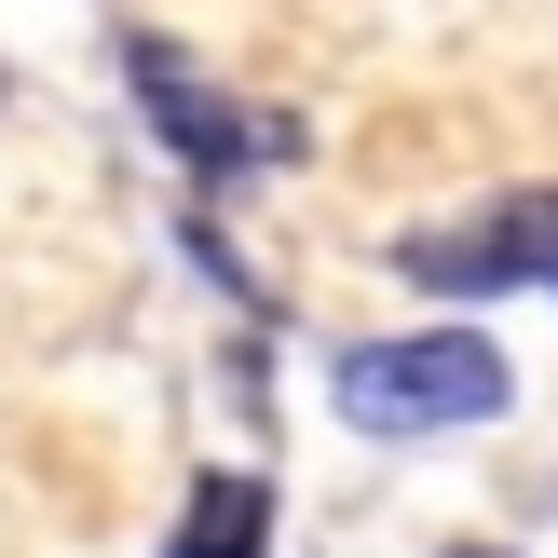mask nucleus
I'll use <instances>...</instances> for the list:
<instances>
[{
    "label": "nucleus",
    "instance_id": "1",
    "mask_svg": "<svg viewBox=\"0 0 558 558\" xmlns=\"http://www.w3.org/2000/svg\"><path fill=\"white\" fill-rule=\"evenodd\" d=\"M518 368L477 341V327H409V341H354L327 368V409L354 436H463V423H505Z\"/></svg>",
    "mask_w": 558,
    "mask_h": 558
},
{
    "label": "nucleus",
    "instance_id": "2",
    "mask_svg": "<svg viewBox=\"0 0 558 558\" xmlns=\"http://www.w3.org/2000/svg\"><path fill=\"white\" fill-rule=\"evenodd\" d=\"M123 82H136V109H150V136L178 150L191 191H232V178H259V163H272V123H245V109L218 96L178 41H150V27H136V41H123Z\"/></svg>",
    "mask_w": 558,
    "mask_h": 558
},
{
    "label": "nucleus",
    "instance_id": "3",
    "mask_svg": "<svg viewBox=\"0 0 558 558\" xmlns=\"http://www.w3.org/2000/svg\"><path fill=\"white\" fill-rule=\"evenodd\" d=\"M396 272L423 300H505V287H532V272H558V205L545 191H505V205H477V218H436V232L396 245Z\"/></svg>",
    "mask_w": 558,
    "mask_h": 558
},
{
    "label": "nucleus",
    "instance_id": "4",
    "mask_svg": "<svg viewBox=\"0 0 558 558\" xmlns=\"http://www.w3.org/2000/svg\"><path fill=\"white\" fill-rule=\"evenodd\" d=\"M272 545V477H191V518H178V558H259Z\"/></svg>",
    "mask_w": 558,
    "mask_h": 558
},
{
    "label": "nucleus",
    "instance_id": "5",
    "mask_svg": "<svg viewBox=\"0 0 558 558\" xmlns=\"http://www.w3.org/2000/svg\"><path fill=\"white\" fill-rule=\"evenodd\" d=\"M463 558H490V545H463Z\"/></svg>",
    "mask_w": 558,
    "mask_h": 558
}]
</instances>
